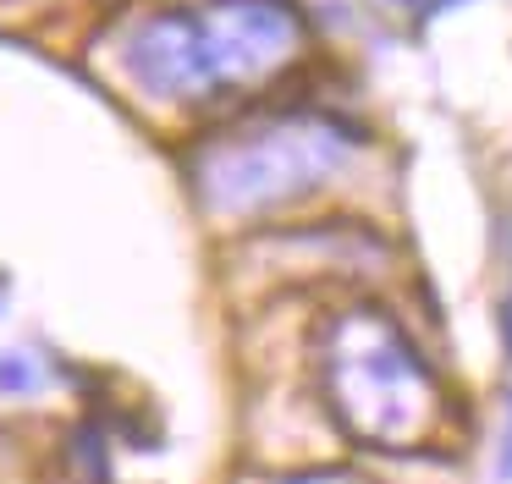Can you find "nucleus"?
Instances as JSON below:
<instances>
[{
    "label": "nucleus",
    "mask_w": 512,
    "mask_h": 484,
    "mask_svg": "<svg viewBox=\"0 0 512 484\" xmlns=\"http://www.w3.org/2000/svg\"><path fill=\"white\" fill-rule=\"evenodd\" d=\"M303 50V17L292 0H199L155 11L127 39V72L155 99H226L259 88Z\"/></svg>",
    "instance_id": "1"
},
{
    "label": "nucleus",
    "mask_w": 512,
    "mask_h": 484,
    "mask_svg": "<svg viewBox=\"0 0 512 484\" xmlns=\"http://www.w3.org/2000/svg\"><path fill=\"white\" fill-rule=\"evenodd\" d=\"M320 391L336 424L380 451H419L446 418V396L408 330L375 303H353L320 319L314 341Z\"/></svg>",
    "instance_id": "2"
},
{
    "label": "nucleus",
    "mask_w": 512,
    "mask_h": 484,
    "mask_svg": "<svg viewBox=\"0 0 512 484\" xmlns=\"http://www.w3.org/2000/svg\"><path fill=\"white\" fill-rule=\"evenodd\" d=\"M364 138L331 116H265L221 132L193 165L199 198L215 215H259L325 187Z\"/></svg>",
    "instance_id": "3"
},
{
    "label": "nucleus",
    "mask_w": 512,
    "mask_h": 484,
    "mask_svg": "<svg viewBox=\"0 0 512 484\" xmlns=\"http://www.w3.org/2000/svg\"><path fill=\"white\" fill-rule=\"evenodd\" d=\"M281 484H380L358 468H314V473H298V479H281Z\"/></svg>",
    "instance_id": "4"
},
{
    "label": "nucleus",
    "mask_w": 512,
    "mask_h": 484,
    "mask_svg": "<svg viewBox=\"0 0 512 484\" xmlns=\"http://www.w3.org/2000/svg\"><path fill=\"white\" fill-rule=\"evenodd\" d=\"M507 341H512V303H507Z\"/></svg>",
    "instance_id": "5"
}]
</instances>
